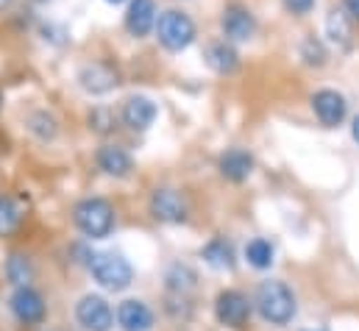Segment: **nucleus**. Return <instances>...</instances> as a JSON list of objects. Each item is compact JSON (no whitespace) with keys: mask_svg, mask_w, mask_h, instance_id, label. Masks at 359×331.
Instances as JSON below:
<instances>
[{"mask_svg":"<svg viewBox=\"0 0 359 331\" xmlns=\"http://www.w3.org/2000/svg\"><path fill=\"white\" fill-rule=\"evenodd\" d=\"M257 309L273 326H287L295 318V295L284 281H262L257 287Z\"/></svg>","mask_w":359,"mask_h":331,"instance_id":"f257e3e1","label":"nucleus"},{"mask_svg":"<svg viewBox=\"0 0 359 331\" xmlns=\"http://www.w3.org/2000/svg\"><path fill=\"white\" fill-rule=\"evenodd\" d=\"M87 267L95 276V281L103 287V290H111V292H123L126 287H131L134 281V267L126 256L120 253H90L87 256Z\"/></svg>","mask_w":359,"mask_h":331,"instance_id":"f03ea898","label":"nucleus"},{"mask_svg":"<svg viewBox=\"0 0 359 331\" xmlns=\"http://www.w3.org/2000/svg\"><path fill=\"white\" fill-rule=\"evenodd\" d=\"M73 223L84 237L103 240L114 229V209L106 198H84L73 209Z\"/></svg>","mask_w":359,"mask_h":331,"instance_id":"7ed1b4c3","label":"nucleus"},{"mask_svg":"<svg viewBox=\"0 0 359 331\" xmlns=\"http://www.w3.org/2000/svg\"><path fill=\"white\" fill-rule=\"evenodd\" d=\"M154 31H156L159 45H162L165 50H170V53L187 50V48L195 42V34H198L192 17H189L187 11H181V8H168V11H162Z\"/></svg>","mask_w":359,"mask_h":331,"instance_id":"20e7f679","label":"nucleus"},{"mask_svg":"<svg viewBox=\"0 0 359 331\" xmlns=\"http://www.w3.org/2000/svg\"><path fill=\"white\" fill-rule=\"evenodd\" d=\"M148 209H151L154 220L168 223V226L187 223V217H189L187 198L181 195L179 189H170V187H159V189H154V192H151V201H148Z\"/></svg>","mask_w":359,"mask_h":331,"instance_id":"39448f33","label":"nucleus"},{"mask_svg":"<svg viewBox=\"0 0 359 331\" xmlns=\"http://www.w3.org/2000/svg\"><path fill=\"white\" fill-rule=\"evenodd\" d=\"M251 301L240 290H223L215 301V318L229 329H243L251 320Z\"/></svg>","mask_w":359,"mask_h":331,"instance_id":"423d86ee","label":"nucleus"},{"mask_svg":"<svg viewBox=\"0 0 359 331\" xmlns=\"http://www.w3.org/2000/svg\"><path fill=\"white\" fill-rule=\"evenodd\" d=\"M220 31L229 42H248L257 34V17L248 6L243 3H231L223 8L220 14Z\"/></svg>","mask_w":359,"mask_h":331,"instance_id":"0eeeda50","label":"nucleus"},{"mask_svg":"<svg viewBox=\"0 0 359 331\" xmlns=\"http://www.w3.org/2000/svg\"><path fill=\"white\" fill-rule=\"evenodd\" d=\"M312 112L320 120V126L337 128V126H343V120L348 114V103L337 89H318L312 95Z\"/></svg>","mask_w":359,"mask_h":331,"instance_id":"6e6552de","label":"nucleus"},{"mask_svg":"<svg viewBox=\"0 0 359 331\" xmlns=\"http://www.w3.org/2000/svg\"><path fill=\"white\" fill-rule=\"evenodd\" d=\"M11 312L20 323L25 326H39L48 315V306H45V298L28 284V287H17L14 295H11Z\"/></svg>","mask_w":359,"mask_h":331,"instance_id":"1a4fd4ad","label":"nucleus"},{"mask_svg":"<svg viewBox=\"0 0 359 331\" xmlns=\"http://www.w3.org/2000/svg\"><path fill=\"white\" fill-rule=\"evenodd\" d=\"M120 83V70L109 62H90L79 70V86L87 95H106Z\"/></svg>","mask_w":359,"mask_h":331,"instance_id":"9d476101","label":"nucleus"},{"mask_svg":"<svg viewBox=\"0 0 359 331\" xmlns=\"http://www.w3.org/2000/svg\"><path fill=\"white\" fill-rule=\"evenodd\" d=\"M76 318L87 331H111L114 312L100 295H84L76 306Z\"/></svg>","mask_w":359,"mask_h":331,"instance_id":"9b49d317","label":"nucleus"},{"mask_svg":"<svg viewBox=\"0 0 359 331\" xmlns=\"http://www.w3.org/2000/svg\"><path fill=\"white\" fill-rule=\"evenodd\" d=\"M156 20H159L156 0H128L123 25H126V31H128L131 36H137V39L148 36V34L156 28Z\"/></svg>","mask_w":359,"mask_h":331,"instance_id":"f8f14e48","label":"nucleus"},{"mask_svg":"<svg viewBox=\"0 0 359 331\" xmlns=\"http://www.w3.org/2000/svg\"><path fill=\"white\" fill-rule=\"evenodd\" d=\"M156 114H159V109H156V103H154L148 95H131V97H126V103H123V109H120V120H123L131 131H145V128H151L154 120H156Z\"/></svg>","mask_w":359,"mask_h":331,"instance_id":"ddd939ff","label":"nucleus"},{"mask_svg":"<svg viewBox=\"0 0 359 331\" xmlns=\"http://www.w3.org/2000/svg\"><path fill=\"white\" fill-rule=\"evenodd\" d=\"M117 326L123 331H151L154 329V312L148 309V304L128 298L117 306Z\"/></svg>","mask_w":359,"mask_h":331,"instance_id":"4468645a","label":"nucleus"},{"mask_svg":"<svg viewBox=\"0 0 359 331\" xmlns=\"http://www.w3.org/2000/svg\"><path fill=\"white\" fill-rule=\"evenodd\" d=\"M95 162H97V167H100L106 175H111V178H128L131 170H134L131 154H128L126 148H120V145H103V148L95 154Z\"/></svg>","mask_w":359,"mask_h":331,"instance_id":"2eb2a0df","label":"nucleus"},{"mask_svg":"<svg viewBox=\"0 0 359 331\" xmlns=\"http://www.w3.org/2000/svg\"><path fill=\"white\" fill-rule=\"evenodd\" d=\"M326 36L337 50L351 48L354 42V17L346 8H332L326 17Z\"/></svg>","mask_w":359,"mask_h":331,"instance_id":"dca6fc26","label":"nucleus"},{"mask_svg":"<svg viewBox=\"0 0 359 331\" xmlns=\"http://www.w3.org/2000/svg\"><path fill=\"white\" fill-rule=\"evenodd\" d=\"M203 59H206V65H209L217 76H231V73H237V67H240V56H237V50L231 48L229 39L209 42Z\"/></svg>","mask_w":359,"mask_h":331,"instance_id":"f3484780","label":"nucleus"},{"mask_svg":"<svg viewBox=\"0 0 359 331\" xmlns=\"http://www.w3.org/2000/svg\"><path fill=\"white\" fill-rule=\"evenodd\" d=\"M217 170H220V175H223L226 181L240 184V181H245V178L251 175V170H254V156H251L248 151H243V148H229V151L220 156Z\"/></svg>","mask_w":359,"mask_h":331,"instance_id":"a211bd4d","label":"nucleus"},{"mask_svg":"<svg viewBox=\"0 0 359 331\" xmlns=\"http://www.w3.org/2000/svg\"><path fill=\"white\" fill-rule=\"evenodd\" d=\"M201 256H203V262H206L209 267H215V270H234V264H237L234 248H231V243H229L226 237L209 240V243L201 248Z\"/></svg>","mask_w":359,"mask_h":331,"instance_id":"6ab92c4d","label":"nucleus"},{"mask_svg":"<svg viewBox=\"0 0 359 331\" xmlns=\"http://www.w3.org/2000/svg\"><path fill=\"white\" fill-rule=\"evenodd\" d=\"M25 126H28V131H31L39 142H53V140L59 137V120H56L48 109L31 112L28 120H25Z\"/></svg>","mask_w":359,"mask_h":331,"instance_id":"aec40b11","label":"nucleus"},{"mask_svg":"<svg viewBox=\"0 0 359 331\" xmlns=\"http://www.w3.org/2000/svg\"><path fill=\"white\" fill-rule=\"evenodd\" d=\"M195 281H198V276H195L187 264H173V267L168 270V292H170V295L187 298V292L195 290Z\"/></svg>","mask_w":359,"mask_h":331,"instance_id":"412c9836","label":"nucleus"},{"mask_svg":"<svg viewBox=\"0 0 359 331\" xmlns=\"http://www.w3.org/2000/svg\"><path fill=\"white\" fill-rule=\"evenodd\" d=\"M6 276L14 287H28L31 278H34V267L22 253H11L8 262H6Z\"/></svg>","mask_w":359,"mask_h":331,"instance_id":"4be33fe9","label":"nucleus"},{"mask_svg":"<svg viewBox=\"0 0 359 331\" xmlns=\"http://www.w3.org/2000/svg\"><path fill=\"white\" fill-rule=\"evenodd\" d=\"M273 256H276V250H273V245H270L268 240H262V237H257V240H251V243L245 245V259H248V264L257 267V270H268L270 264H273Z\"/></svg>","mask_w":359,"mask_h":331,"instance_id":"5701e85b","label":"nucleus"},{"mask_svg":"<svg viewBox=\"0 0 359 331\" xmlns=\"http://www.w3.org/2000/svg\"><path fill=\"white\" fill-rule=\"evenodd\" d=\"M20 223H22V209H20V203L11 201V198H6V195H0V234H3V237H6V234H14V231L20 229Z\"/></svg>","mask_w":359,"mask_h":331,"instance_id":"b1692460","label":"nucleus"},{"mask_svg":"<svg viewBox=\"0 0 359 331\" xmlns=\"http://www.w3.org/2000/svg\"><path fill=\"white\" fill-rule=\"evenodd\" d=\"M301 59L306 67H323L326 65V45L318 36H306L301 42Z\"/></svg>","mask_w":359,"mask_h":331,"instance_id":"393cba45","label":"nucleus"},{"mask_svg":"<svg viewBox=\"0 0 359 331\" xmlns=\"http://www.w3.org/2000/svg\"><path fill=\"white\" fill-rule=\"evenodd\" d=\"M90 128L95 131V134H100V137L111 134V131L117 128V114H114L111 109H106V106L92 109L90 112Z\"/></svg>","mask_w":359,"mask_h":331,"instance_id":"a878e982","label":"nucleus"},{"mask_svg":"<svg viewBox=\"0 0 359 331\" xmlns=\"http://www.w3.org/2000/svg\"><path fill=\"white\" fill-rule=\"evenodd\" d=\"M315 3H318V0H281L284 11L292 14V17H306V14L315 8Z\"/></svg>","mask_w":359,"mask_h":331,"instance_id":"bb28decb","label":"nucleus"},{"mask_svg":"<svg viewBox=\"0 0 359 331\" xmlns=\"http://www.w3.org/2000/svg\"><path fill=\"white\" fill-rule=\"evenodd\" d=\"M343 8L354 17V22H359V0H343Z\"/></svg>","mask_w":359,"mask_h":331,"instance_id":"cd10ccee","label":"nucleus"},{"mask_svg":"<svg viewBox=\"0 0 359 331\" xmlns=\"http://www.w3.org/2000/svg\"><path fill=\"white\" fill-rule=\"evenodd\" d=\"M351 134H354V140L359 142V117L354 120V123H351Z\"/></svg>","mask_w":359,"mask_h":331,"instance_id":"c85d7f7f","label":"nucleus"},{"mask_svg":"<svg viewBox=\"0 0 359 331\" xmlns=\"http://www.w3.org/2000/svg\"><path fill=\"white\" fill-rule=\"evenodd\" d=\"M11 3H14V0H0V11H3V8H8Z\"/></svg>","mask_w":359,"mask_h":331,"instance_id":"c756f323","label":"nucleus"},{"mask_svg":"<svg viewBox=\"0 0 359 331\" xmlns=\"http://www.w3.org/2000/svg\"><path fill=\"white\" fill-rule=\"evenodd\" d=\"M106 3H111V6H123V3H128V0H106Z\"/></svg>","mask_w":359,"mask_h":331,"instance_id":"7c9ffc66","label":"nucleus"}]
</instances>
